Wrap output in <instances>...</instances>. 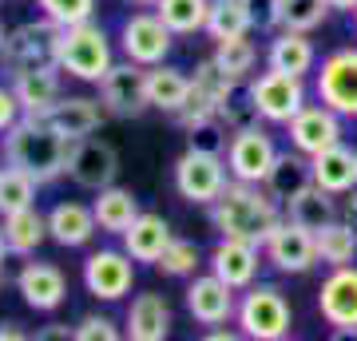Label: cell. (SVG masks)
<instances>
[{
  "mask_svg": "<svg viewBox=\"0 0 357 341\" xmlns=\"http://www.w3.org/2000/svg\"><path fill=\"white\" fill-rule=\"evenodd\" d=\"M36 338H72V329L68 326H48V329H40Z\"/></svg>",
  "mask_w": 357,
  "mask_h": 341,
  "instance_id": "cell-49",
  "label": "cell"
},
{
  "mask_svg": "<svg viewBox=\"0 0 357 341\" xmlns=\"http://www.w3.org/2000/svg\"><path fill=\"white\" fill-rule=\"evenodd\" d=\"M13 91L24 107V115H48L52 103L64 96L60 63H40V68H28V72H13Z\"/></svg>",
  "mask_w": 357,
  "mask_h": 341,
  "instance_id": "cell-20",
  "label": "cell"
},
{
  "mask_svg": "<svg viewBox=\"0 0 357 341\" xmlns=\"http://www.w3.org/2000/svg\"><path fill=\"white\" fill-rule=\"evenodd\" d=\"M330 16V0H282V28L314 32Z\"/></svg>",
  "mask_w": 357,
  "mask_h": 341,
  "instance_id": "cell-39",
  "label": "cell"
},
{
  "mask_svg": "<svg viewBox=\"0 0 357 341\" xmlns=\"http://www.w3.org/2000/svg\"><path fill=\"white\" fill-rule=\"evenodd\" d=\"M0 290H4V278H0Z\"/></svg>",
  "mask_w": 357,
  "mask_h": 341,
  "instance_id": "cell-54",
  "label": "cell"
},
{
  "mask_svg": "<svg viewBox=\"0 0 357 341\" xmlns=\"http://www.w3.org/2000/svg\"><path fill=\"white\" fill-rule=\"evenodd\" d=\"M278 199L262 183H238L230 179L227 190L211 202V227L230 238H250L266 246V238L278 230Z\"/></svg>",
  "mask_w": 357,
  "mask_h": 341,
  "instance_id": "cell-2",
  "label": "cell"
},
{
  "mask_svg": "<svg viewBox=\"0 0 357 341\" xmlns=\"http://www.w3.org/2000/svg\"><path fill=\"white\" fill-rule=\"evenodd\" d=\"M128 4H135V8H155L159 0H128Z\"/></svg>",
  "mask_w": 357,
  "mask_h": 341,
  "instance_id": "cell-51",
  "label": "cell"
},
{
  "mask_svg": "<svg viewBox=\"0 0 357 341\" xmlns=\"http://www.w3.org/2000/svg\"><path fill=\"white\" fill-rule=\"evenodd\" d=\"M274 159H278V147L266 135V127L255 123L230 135V147H227L230 179H238V183H266Z\"/></svg>",
  "mask_w": 357,
  "mask_h": 341,
  "instance_id": "cell-12",
  "label": "cell"
},
{
  "mask_svg": "<svg viewBox=\"0 0 357 341\" xmlns=\"http://www.w3.org/2000/svg\"><path fill=\"white\" fill-rule=\"evenodd\" d=\"M187 91H191V76L187 72L171 68L167 60L147 68V103H151V112L175 115L187 103Z\"/></svg>",
  "mask_w": 357,
  "mask_h": 341,
  "instance_id": "cell-27",
  "label": "cell"
},
{
  "mask_svg": "<svg viewBox=\"0 0 357 341\" xmlns=\"http://www.w3.org/2000/svg\"><path fill=\"white\" fill-rule=\"evenodd\" d=\"M103 115H107V107H103L100 100H88V96H60L44 119H48L64 139H84L91 131H100Z\"/></svg>",
  "mask_w": 357,
  "mask_h": 341,
  "instance_id": "cell-21",
  "label": "cell"
},
{
  "mask_svg": "<svg viewBox=\"0 0 357 341\" xmlns=\"http://www.w3.org/2000/svg\"><path fill=\"white\" fill-rule=\"evenodd\" d=\"M318 238V262L326 266H349L357 262V230L345 218H333L321 230H314Z\"/></svg>",
  "mask_w": 357,
  "mask_h": 341,
  "instance_id": "cell-32",
  "label": "cell"
},
{
  "mask_svg": "<svg viewBox=\"0 0 357 341\" xmlns=\"http://www.w3.org/2000/svg\"><path fill=\"white\" fill-rule=\"evenodd\" d=\"M266 262L282 274H310L314 266H318V238H314V230L298 227L294 218H282L278 230L266 238Z\"/></svg>",
  "mask_w": 357,
  "mask_h": 341,
  "instance_id": "cell-15",
  "label": "cell"
},
{
  "mask_svg": "<svg viewBox=\"0 0 357 341\" xmlns=\"http://www.w3.org/2000/svg\"><path fill=\"white\" fill-rule=\"evenodd\" d=\"M60 28L52 16L40 13V20H24L20 28L8 32L4 40V52L0 60L8 72H28V68H40V63H56V44H60Z\"/></svg>",
  "mask_w": 357,
  "mask_h": 341,
  "instance_id": "cell-6",
  "label": "cell"
},
{
  "mask_svg": "<svg viewBox=\"0 0 357 341\" xmlns=\"http://www.w3.org/2000/svg\"><path fill=\"white\" fill-rule=\"evenodd\" d=\"M155 13L163 16V24L175 36H195V32H206L211 0H159Z\"/></svg>",
  "mask_w": 357,
  "mask_h": 341,
  "instance_id": "cell-33",
  "label": "cell"
},
{
  "mask_svg": "<svg viewBox=\"0 0 357 341\" xmlns=\"http://www.w3.org/2000/svg\"><path fill=\"white\" fill-rule=\"evenodd\" d=\"M318 63V52L310 44V32H294V28H282L274 32L266 48V68H278V72H290V76H306Z\"/></svg>",
  "mask_w": 357,
  "mask_h": 341,
  "instance_id": "cell-25",
  "label": "cell"
},
{
  "mask_svg": "<svg viewBox=\"0 0 357 341\" xmlns=\"http://www.w3.org/2000/svg\"><path fill=\"white\" fill-rule=\"evenodd\" d=\"M115 175H119V155H115L112 143L91 139V135L72 139V147H68V179L76 187L103 190L115 183Z\"/></svg>",
  "mask_w": 357,
  "mask_h": 341,
  "instance_id": "cell-14",
  "label": "cell"
},
{
  "mask_svg": "<svg viewBox=\"0 0 357 341\" xmlns=\"http://www.w3.org/2000/svg\"><path fill=\"white\" fill-rule=\"evenodd\" d=\"M318 314L333 333L357 338V266H330L326 282L318 286Z\"/></svg>",
  "mask_w": 357,
  "mask_h": 341,
  "instance_id": "cell-11",
  "label": "cell"
},
{
  "mask_svg": "<svg viewBox=\"0 0 357 341\" xmlns=\"http://www.w3.org/2000/svg\"><path fill=\"white\" fill-rule=\"evenodd\" d=\"M262 254H266V250H262L258 242L222 234V238L211 246V254H206V266H211L222 282H230L234 290H246V286H255V278H258Z\"/></svg>",
  "mask_w": 357,
  "mask_h": 341,
  "instance_id": "cell-18",
  "label": "cell"
},
{
  "mask_svg": "<svg viewBox=\"0 0 357 341\" xmlns=\"http://www.w3.org/2000/svg\"><path fill=\"white\" fill-rule=\"evenodd\" d=\"M218 119L230 127V135H234V131H243V127H255L262 115H258V107H255L250 88H243V84H238V88L230 91L227 100L218 103Z\"/></svg>",
  "mask_w": 357,
  "mask_h": 341,
  "instance_id": "cell-40",
  "label": "cell"
},
{
  "mask_svg": "<svg viewBox=\"0 0 357 341\" xmlns=\"http://www.w3.org/2000/svg\"><path fill=\"white\" fill-rule=\"evenodd\" d=\"M16 294L24 298L28 310L56 314L68 298V278H64V270L52 262H24V270L16 274Z\"/></svg>",
  "mask_w": 357,
  "mask_h": 341,
  "instance_id": "cell-19",
  "label": "cell"
},
{
  "mask_svg": "<svg viewBox=\"0 0 357 341\" xmlns=\"http://www.w3.org/2000/svg\"><path fill=\"white\" fill-rule=\"evenodd\" d=\"M36 179L20 171V167L4 163L0 167V218L13 215V211H24V206H36Z\"/></svg>",
  "mask_w": 357,
  "mask_h": 341,
  "instance_id": "cell-35",
  "label": "cell"
},
{
  "mask_svg": "<svg viewBox=\"0 0 357 341\" xmlns=\"http://www.w3.org/2000/svg\"><path fill=\"white\" fill-rule=\"evenodd\" d=\"M310 183H314V163H310V155H302L294 147V151H278V159H274V167H270V175H266L262 187H266L278 202H290L294 195H302Z\"/></svg>",
  "mask_w": 357,
  "mask_h": 341,
  "instance_id": "cell-26",
  "label": "cell"
},
{
  "mask_svg": "<svg viewBox=\"0 0 357 341\" xmlns=\"http://www.w3.org/2000/svg\"><path fill=\"white\" fill-rule=\"evenodd\" d=\"M20 338H28V333L16 326V321H4V326H0V341H20Z\"/></svg>",
  "mask_w": 357,
  "mask_h": 341,
  "instance_id": "cell-47",
  "label": "cell"
},
{
  "mask_svg": "<svg viewBox=\"0 0 357 341\" xmlns=\"http://www.w3.org/2000/svg\"><path fill=\"white\" fill-rule=\"evenodd\" d=\"M230 167L222 163V155H211V151H187L178 155L175 163V190L183 202H195V206H211V202L227 190L230 183Z\"/></svg>",
  "mask_w": 357,
  "mask_h": 341,
  "instance_id": "cell-5",
  "label": "cell"
},
{
  "mask_svg": "<svg viewBox=\"0 0 357 341\" xmlns=\"http://www.w3.org/2000/svg\"><path fill=\"white\" fill-rule=\"evenodd\" d=\"M96 211L84 206V202H56L48 211V238L68 246V250H79V246H88L96 238Z\"/></svg>",
  "mask_w": 357,
  "mask_h": 341,
  "instance_id": "cell-22",
  "label": "cell"
},
{
  "mask_svg": "<svg viewBox=\"0 0 357 341\" xmlns=\"http://www.w3.org/2000/svg\"><path fill=\"white\" fill-rule=\"evenodd\" d=\"M199 266H203V250H199L191 238H171L167 242V250L159 254L155 270L167 274V278H195Z\"/></svg>",
  "mask_w": 357,
  "mask_h": 341,
  "instance_id": "cell-37",
  "label": "cell"
},
{
  "mask_svg": "<svg viewBox=\"0 0 357 341\" xmlns=\"http://www.w3.org/2000/svg\"><path fill=\"white\" fill-rule=\"evenodd\" d=\"M40 13L52 16L56 24H79V20H91L96 16V0H36Z\"/></svg>",
  "mask_w": 357,
  "mask_h": 341,
  "instance_id": "cell-42",
  "label": "cell"
},
{
  "mask_svg": "<svg viewBox=\"0 0 357 341\" xmlns=\"http://www.w3.org/2000/svg\"><path fill=\"white\" fill-rule=\"evenodd\" d=\"M68 147H72V139H64L44 115H20L0 135L4 163L28 171L40 187L44 183H56L60 175H68Z\"/></svg>",
  "mask_w": 357,
  "mask_h": 341,
  "instance_id": "cell-1",
  "label": "cell"
},
{
  "mask_svg": "<svg viewBox=\"0 0 357 341\" xmlns=\"http://www.w3.org/2000/svg\"><path fill=\"white\" fill-rule=\"evenodd\" d=\"M91 211H96V222H100L103 234H123V230L139 218V199H135L128 187H115L112 183V187L96 190Z\"/></svg>",
  "mask_w": 357,
  "mask_h": 341,
  "instance_id": "cell-29",
  "label": "cell"
},
{
  "mask_svg": "<svg viewBox=\"0 0 357 341\" xmlns=\"http://www.w3.org/2000/svg\"><path fill=\"white\" fill-rule=\"evenodd\" d=\"M330 8H337V13H357V0H330Z\"/></svg>",
  "mask_w": 357,
  "mask_h": 341,
  "instance_id": "cell-50",
  "label": "cell"
},
{
  "mask_svg": "<svg viewBox=\"0 0 357 341\" xmlns=\"http://www.w3.org/2000/svg\"><path fill=\"white\" fill-rule=\"evenodd\" d=\"M354 20H357V13H354Z\"/></svg>",
  "mask_w": 357,
  "mask_h": 341,
  "instance_id": "cell-55",
  "label": "cell"
},
{
  "mask_svg": "<svg viewBox=\"0 0 357 341\" xmlns=\"http://www.w3.org/2000/svg\"><path fill=\"white\" fill-rule=\"evenodd\" d=\"M20 115H24V107H20V100H16V91L0 84V135H4Z\"/></svg>",
  "mask_w": 357,
  "mask_h": 341,
  "instance_id": "cell-45",
  "label": "cell"
},
{
  "mask_svg": "<svg viewBox=\"0 0 357 341\" xmlns=\"http://www.w3.org/2000/svg\"><path fill=\"white\" fill-rule=\"evenodd\" d=\"M4 254H8V242H4V230H0V262H4Z\"/></svg>",
  "mask_w": 357,
  "mask_h": 341,
  "instance_id": "cell-52",
  "label": "cell"
},
{
  "mask_svg": "<svg viewBox=\"0 0 357 341\" xmlns=\"http://www.w3.org/2000/svg\"><path fill=\"white\" fill-rule=\"evenodd\" d=\"M250 28L255 32H278L282 28V0H246Z\"/></svg>",
  "mask_w": 357,
  "mask_h": 341,
  "instance_id": "cell-44",
  "label": "cell"
},
{
  "mask_svg": "<svg viewBox=\"0 0 357 341\" xmlns=\"http://www.w3.org/2000/svg\"><path fill=\"white\" fill-rule=\"evenodd\" d=\"M342 218L349 222V227L357 230V187L354 190H345V206H342Z\"/></svg>",
  "mask_w": 357,
  "mask_h": 341,
  "instance_id": "cell-46",
  "label": "cell"
},
{
  "mask_svg": "<svg viewBox=\"0 0 357 341\" xmlns=\"http://www.w3.org/2000/svg\"><path fill=\"white\" fill-rule=\"evenodd\" d=\"M4 242H8V254L16 258H28V254L40 250V242L48 238V215H40L36 206H24V211H13L4 215Z\"/></svg>",
  "mask_w": 357,
  "mask_h": 341,
  "instance_id": "cell-30",
  "label": "cell"
},
{
  "mask_svg": "<svg viewBox=\"0 0 357 341\" xmlns=\"http://www.w3.org/2000/svg\"><path fill=\"white\" fill-rule=\"evenodd\" d=\"M135 286V258L128 250H115V246H103V250H91L84 258V290L100 302H123Z\"/></svg>",
  "mask_w": 357,
  "mask_h": 341,
  "instance_id": "cell-9",
  "label": "cell"
},
{
  "mask_svg": "<svg viewBox=\"0 0 357 341\" xmlns=\"http://www.w3.org/2000/svg\"><path fill=\"white\" fill-rule=\"evenodd\" d=\"M234 338H243V329L238 333H230V329H206V341H234Z\"/></svg>",
  "mask_w": 357,
  "mask_h": 341,
  "instance_id": "cell-48",
  "label": "cell"
},
{
  "mask_svg": "<svg viewBox=\"0 0 357 341\" xmlns=\"http://www.w3.org/2000/svg\"><path fill=\"white\" fill-rule=\"evenodd\" d=\"M354 155H357V151H354Z\"/></svg>",
  "mask_w": 357,
  "mask_h": 341,
  "instance_id": "cell-56",
  "label": "cell"
},
{
  "mask_svg": "<svg viewBox=\"0 0 357 341\" xmlns=\"http://www.w3.org/2000/svg\"><path fill=\"white\" fill-rule=\"evenodd\" d=\"M119 338V329L107 314H84L72 326V341H115Z\"/></svg>",
  "mask_w": 357,
  "mask_h": 341,
  "instance_id": "cell-43",
  "label": "cell"
},
{
  "mask_svg": "<svg viewBox=\"0 0 357 341\" xmlns=\"http://www.w3.org/2000/svg\"><path fill=\"white\" fill-rule=\"evenodd\" d=\"M314 163V183L326 187L330 195H345V190L357 187V155L345 147V143H333L321 155L310 159Z\"/></svg>",
  "mask_w": 357,
  "mask_h": 341,
  "instance_id": "cell-28",
  "label": "cell"
},
{
  "mask_svg": "<svg viewBox=\"0 0 357 341\" xmlns=\"http://www.w3.org/2000/svg\"><path fill=\"white\" fill-rule=\"evenodd\" d=\"M286 135H290V143L298 151L314 159V155H321L326 147L342 143V115L333 112V107H326L321 100L306 103V107L286 123Z\"/></svg>",
  "mask_w": 357,
  "mask_h": 341,
  "instance_id": "cell-17",
  "label": "cell"
},
{
  "mask_svg": "<svg viewBox=\"0 0 357 341\" xmlns=\"http://www.w3.org/2000/svg\"><path fill=\"white\" fill-rule=\"evenodd\" d=\"M250 13L246 0H211V16H206V36L215 40H234V36H250Z\"/></svg>",
  "mask_w": 357,
  "mask_h": 341,
  "instance_id": "cell-34",
  "label": "cell"
},
{
  "mask_svg": "<svg viewBox=\"0 0 357 341\" xmlns=\"http://www.w3.org/2000/svg\"><path fill=\"white\" fill-rule=\"evenodd\" d=\"M187 131V147L195 151H211V155H222L230 147V127L218 119V115H206V119H195V123L183 127Z\"/></svg>",
  "mask_w": 357,
  "mask_h": 341,
  "instance_id": "cell-38",
  "label": "cell"
},
{
  "mask_svg": "<svg viewBox=\"0 0 357 341\" xmlns=\"http://www.w3.org/2000/svg\"><path fill=\"white\" fill-rule=\"evenodd\" d=\"M119 44H123V56L143 68L151 63H163L171 56V44H175V32L163 24L159 13H131L119 28Z\"/></svg>",
  "mask_w": 357,
  "mask_h": 341,
  "instance_id": "cell-13",
  "label": "cell"
},
{
  "mask_svg": "<svg viewBox=\"0 0 357 341\" xmlns=\"http://www.w3.org/2000/svg\"><path fill=\"white\" fill-rule=\"evenodd\" d=\"M128 338L131 341H167L171 338V305L163 294H135L128 305Z\"/></svg>",
  "mask_w": 357,
  "mask_h": 341,
  "instance_id": "cell-24",
  "label": "cell"
},
{
  "mask_svg": "<svg viewBox=\"0 0 357 341\" xmlns=\"http://www.w3.org/2000/svg\"><path fill=\"white\" fill-rule=\"evenodd\" d=\"M215 63L227 72V76L238 79V84H246V76L255 72V63H258V48L246 36L218 40V44H215Z\"/></svg>",
  "mask_w": 357,
  "mask_h": 341,
  "instance_id": "cell-36",
  "label": "cell"
},
{
  "mask_svg": "<svg viewBox=\"0 0 357 341\" xmlns=\"http://www.w3.org/2000/svg\"><path fill=\"white\" fill-rule=\"evenodd\" d=\"M306 76H290V72H278V68H266L258 79H250L246 88L255 96V107L262 115V123H290L294 115L306 107Z\"/></svg>",
  "mask_w": 357,
  "mask_h": 341,
  "instance_id": "cell-7",
  "label": "cell"
},
{
  "mask_svg": "<svg viewBox=\"0 0 357 341\" xmlns=\"http://www.w3.org/2000/svg\"><path fill=\"white\" fill-rule=\"evenodd\" d=\"M119 238H123V250H128L135 262H151L155 266L159 262V254L167 250V242L175 238V234H171V222H167L163 215L139 211V218H135Z\"/></svg>",
  "mask_w": 357,
  "mask_h": 341,
  "instance_id": "cell-23",
  "label": "cell"
},
{
  "mask_svg": "<svg viewBox=\"0 0 357 341\" xmlns=\"http://www.w3.org/2000/svg\"><path fill=\"white\" fill-rule=\"evenodd\" d=\"M56 63L60 72L84 84H100L103 72L112 68V40L96 20H79V24L60 28V44H56Z\"/></svg>",
  "mask_w": 357,
  "mask_h": 341,
  "instance_id": "cell-3",
  "label": "cell"
},
{
  "mask_svg": "<svg viewBox=\"0 0 357 341\" xmlns=\"http://www.w3.org/2000/svg\"><path fill=\"white\" fill-rule=\"evenodd\" d=\"M333 199H337V195H330V190L318 187V183H310L302 195H294V199L286 202V218H294L298 227H306V230H321L326 222L337 218Z\"/></svg>",
  "mask_w": 357,
  "mask_h": 341,
  "instance_id": "cell-31",
  "label": "cell"
},
{
  "mask_svg": "<svg viewBox=\"0 0 357 341\" xmlns=\"http://www.w3.org/2000/svg\"><path fill=\"white\" fill-rule=\"evenodd\" d=\"M243 338L250 341H282L290 338L294 329V314H290V302L278 286H266V282H255L246 286V294L238 298V314H234Z\"/></svg>",
  "mask_w": 357,
  "mask_h": 341,
  "instance_id": "cell-4",
  "label": "cell"
},
{
  "mask_svg": "<svg viewBox=\"0 0 357 341\" xmlns=\"http://www.w3.org/2000/svg\"><path fill=\"white\" fill-rule=\"evenodd\" d=\"M183 302H187V314L199 321V326H222L238 314V290L222 282L211 270V274H195L191 286L183 290Z\"/></svg>",
  "mask_w": 357,
  "mask_h": 341,
  "instance_id": "cell-16",
  "label": "cell"
},
{
  "mask_svg": "<svg viewBox=\"0 0 357 341\" xmlns=\"http://www.w3.org/2000/svg\"><path fill=\"white\" fill-rule=\"evenodd\" d=\"M191 84H195L199 91H203V96H211L215 103H222V100L230 96V91L238 88V79H234V76H227V72H222V68L215 63V56H211V60H203L199 68H195Z\"/></svg>",
  "mask_w": 357,
  "mask_h": 341,
  "instance_id": "cell-41",
  "label": "cell"
},
{
  "mask_svg": "<svg viewBox=\"0 0 357 341\" xmlns=\"http://www.w3.org/2000/svg\"><path fill=\"white\" fill-rule=\"evenodd\" d=\"M4 40H8V32H4V24H0V52H4Z\"/></svg>",
  "mask_w": 357,
  "mask_h": 341,
  "instance_id": "cell-53",
  "label": "cell"
},
{
  "mask_svg": "<svg viewBox=\"0 0 357 341\" xmlns=\"http://www.w3.org/2000/svg\"><path fill=\"white\" fill-rule=\"evenodd\" d=\"M100 103L107 107V115H119V119H139L143 112H151V103H147V68L135 60L112 63L100 79Z\"/></svg>",
  "mask_w": 357,
  "mask_h": 341,
  "instance_id": "cell-10",
  "label": "cell"
},
{
  "mask_svg": "<svg viewBox=\"0 0 357 341\" xmlns=\"http://www.w3.org/2000/svg\"><path fill=\"white\" fill-rule=\"evenodd\" d=\"M314 96L342 119H357V48H337L321 60L314 76Z\"/></svg>",
  "mask_w": 357,
  "mask_h": 341,
  "instance_id": "cell-8",
  "label": "cell"
}]
</instances>
